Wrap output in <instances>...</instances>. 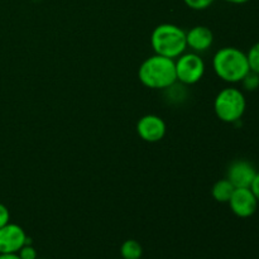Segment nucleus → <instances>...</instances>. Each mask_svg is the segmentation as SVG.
<instances>
[{
  "label": "nucleus",
  "mask_w": 259,
  "mask_h": 259,
  "mask_svg": "<svg viewBox=\"0 0 259 259\" xmlns=\"http://www.w3.org/2000/svg\"><path fill=\"white\" fill-rule=\"evenodd\" d=\"M185 4L194 10L207 9L215 0H184Z\"/></svg>",
  "instance_id": "obj_16"
},
{
  "label": "nucleus",
  "mask_w": 259,
  "mask_h": 259,
  "mask_svg": "<svg viewBox=\"0 0 259 259\" xmlns=\"http://www.w3.org/2000/svg\"><path fill=\"white\" fill-rule=\"evenodd\" d=\"M249 70L259 75V42L253 45L247 53Z\"/></svg>",
  "instance_id": "obj_13"
},
{
  "label": "nucleus",
  "mask_w": 259,
  "mask_h": 259,
  "mask_svg": "<svg viewBox=\"0 0 259 259\" xmlns=\"http://www.w3.org/2000/svg\"><path fill=\"white\" fill-rule=\"evenodd\" d=\"M10 222V212L5 205L0 202V228L4 227L5 224Z\"/></svg>",
  "instance_id": "obj_17"
},
{
  "label": "nucleus",
  "mask_w": 259,
  "mask_h": 259,
  "mask_svg": "<svg viewBox=\"0 0 259 259\" xmlns=\"http://www.w3.org/2000/svg\"><path fill=\"white\" fill-rule=\"evenodd\" d=\"M0 259H20L18 253H0Z\"/></svg>",
  "instance_id": "obj_19"
},
{
  "label": "nucleus",
  "mask_w": 259,
  "mask_h": 259,
  "mask_svg": "<svg viewBox=\"0 0 259 259\" xmlns=\"http://www.w3.org/2000/svg\"><path fill=\"white\" fill-rule=\"evenodd\" d=\"M257 172L255 167L250 162L245 161V159H238V161L233 162L228 168L227 179L232 182L235 189L250 187Z\"/></svg>",
  "instance_id": "obj_9"
},
{
  "label": "nucleus",
  "mask_w": 259,
  "mask_h": 259,
  "mask_svg": "<svg viewBox=\"0 0 259 259\" xmlns=\"http://www.w3.org/2000/svg\"><path fill=\"white\" fill-rule=\"evenodd\" d=\"M250 190H252L253 194H254V196L257 197V200L259 202V172H257V175H255L252 185H250Z\"/></svg>",
  "instance_id": "obj_18"
},
{
  "label": "nucleus",
  "mask_w": 259,
  "mask_h": 259,
  "mask_svg": "<svg viewBox=\"0 0 259 259\" xmlns=\"http://www.w3.org/2000/svg\"><path fill=\"white\" fill-rule=\"evenodd\" d=\"M212 68L218 77L229 83H237L249 72L247 53L235 47L220 48L212 57Z\"/></svg>",
  "instance_id": "obj_2"
},
{
  "label": "nucleus",
  "mask_w": 259,
  "mask_h": 259,
  "mask_svg": "<svg viewBox=\"0 0 259 259\" xmlns=\"http://www.w3.org/2000/svg\"><path fill=\"white\" fill-rule=\"evenodd\" d=\"M176 77L184 85H194L199 82L205 73V62L199 53L187 52L175 60Z\"/></svg>",
  "instance_id": "obj_5"
},
{
  "label": "nucleus",
  "mask_w": 259,
  "mask_h": 259,
  "mask_svg": "<svg viewBox=\"0 0 259 259\" xmlns=\"http://www.w3.org/2000/svg\"><path fill=\"white\" fill-rule=\"evenodd\" d=\"M228 204L237 217L250 218L257 211L259 202L250 187H239L234 190Z\"/></svg>",
  "instance_id": "obj_6"
},
{
  "label": "nucleus",
  "mask_w": 259,
  "mask_h": 259,
  "mask_svg": "<svg viewBox=\"0 0 259 259\" xmlns=\"http://www.w3.org/2000/svg\"><path fill=\"white\" fill-rule=\"evenodd\" d=\"M224 2L230 3V4H245V3L250 2V0H224Z\"/></svg>",
  "instance_id": "obj_20"
},
{
  "label": "nucleus",
  "mask_w": 259,
  "mask_h": 259,
  "mask_svg": "<svg viewBox=\"0 0 259 259\" xmlns=\"http://www.w3.org/2000/svg\"><path fill=\"white\" fill-rule=\"evenodd\" d=\"M167 126L163 119L154 114L142 116L137 123V132L143 141L149 143L159 142L166 136Z\"/></svg>",
  "instance_id": "obj_8"
},
{
  "label": "nucleus",
  "mask_w": 259,
  "mask_h": 259,
  "mask_svg": "<svg viewBox=\"0 0 259 259\" xmlns=\"http://www.w3.org/2000/svg\"><path fill=\"white\" fill-rule=\"evenodd\" d=\"M247 101L244 94L235 88L220 91L214 101V110L218 118L225 123H237L244 115Z\"/></svg>",
  "instance_id": "obj_4"
},
{
  "label": "nucleus",
  "mask_w": 259,
  "mask_h": 259,
  "mask_svg": "<svg viewBox=\"0 0 259 259\" xmlns=\"http://www.w3.org/2000/svg\"><path fill=\"white\" fill-rule=\"evenodd\" d=\"M151 45L156 55L175 60L186 51V32L179 25L159 24L152 32Z\"/></svg>",
  "instance_id": "obj_3"
},
{
  "label": "nucleus",
  "mask_w": 259,
  "mask_h": 259,
  "mask_svg": "<svg viewBox=\"0 0 259 259\" xmlns=\"http://www.w3.org/2000/svg\"><path fill=\"white\" fill-rule=\"evenodd\" d=\"M138 76L146 88L166 90L177 81L175 60L154 53L143 61L139 67Z\"/></svg>",
  "instance_id": "obj_1"
},
{
  "label": "nucleus",
  "mask_w": 259,
  "mask_h": 259,
  "mask_svg": "<svg viewBox=\"0 0 259 259\" xmlns=\"http://www.w3.org/2000/svg\"><path fill=\"white\" fill-rule=\"evenodd\" d=\"M37 259H48V258H39V257H38Z\"/></svg>",
  "instance_id": "obj_21"
},
{
  "label": "nucleus",
  "mask_w": 259,
  "mask_h": 259,
  "mask_svg": "<svg viewBox=\"0 0 259 259\" xmlns=\"http://www.w3.org/2000/svg\"><path fill=\"white\" fill-rule=\"evenodd\" d=\"M27 240V234L20 225L9 222L0 228V253H18Z\"/></svg>",
  "instance_id": "obj_7"
},
{
  "label": "nucleus",
  "mask_w": 259,
  "mask_h": 259,
  "mask_svg": "<svg viewBox=\"0 0 259 259\" xmlns=\"http://www.w3.org/2000/svg\"><path fill=\"white\" fill-rule=\"evenodd\" d=\"M18 255H19L20 259H37L38 258L37 250H35V248L30 244L29 238H28L27 243H25V244L19 249Z\"/></svg>",
  "instance_id": "obj_15"
},
{
  "label": "nucleus",
  "mask_w": 259,
  "mask_h": 259,
  "mask_svg": "<svg viewBox=\"0 0 259 259\" xmlns=\"http://www.w3.org/2000/svg\"><path fill=\"white\" fill-rule=\"evenodd\" d=\"M141 259H142V258H141Z\"/></svg>",
  "instance_id": "obj_22"
},
{
  "label": "nucleus",
  "mask_w": 259,
  "mask_h": 259,
  "mask_svg": "<svg viewBox=\"0 0 259 259\" xmlns=\"http://www.w3.org/2000/svg\"><path fill=\"white\" fill-rule=\"evenodd\" d=\"M214 42L211 29L205 25H196L186 33V45L192 52L201 53L209 50Z\"/></svg>",
  "instance_id": "obj_10"
},
{
  "label": "nucleus",
  "mask_w": 259,
  "mask_h": 259,
  "mask_svg": "<svg viewBox=\"0 0 259 259\" xmlns=\"http://www.w3.org/2000/svg\"><path fill=\"white\" fill-rule=\"evenodd\" d=\"M234 190L235 187L233 186L229 180L223 179L215 182V185L211 189V195L218 202H229Z\"/></svg>",
  "instance_id": "obj_11"
},
{
  "label": "nucleus",
  "mask_w": 259,
  "mask_h": 259,
  "mask_svg": "<svg viewBox=\"0 0 259 259\" xmlns=\"http://www.w3.org/2000/svg\"><path fill=\"white\" fill-rule=\"evenodd\" d=\"M120 254L123 259H141L143 254V248L137 240H125L120 247Z\"/></svg>",
  "instance_id": "obj_12"
},
{
  "label": "nucleus",
  "mask_w": 259,
  "mask_h": 259,
  "mask_svg": "<svg viewBox=\"0 0 259 259\" xmlns=\"http://www.w3.org/2000/svg\"><path fill=\"white\" fill-rule=\"evenodd\" d=\"M242 85L244 88V90L247 91H254L259 88V75L258 73L253 72V71H249L247 75L244 76L242 81Z\"/></svg>",
  "instance_id": "obj_14"
}]
</instances>
